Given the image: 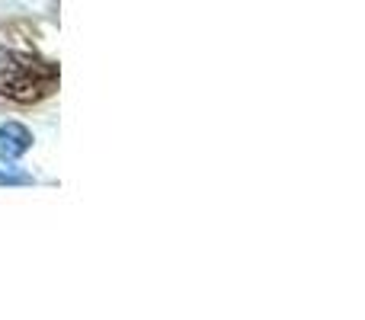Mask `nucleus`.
Returning a JSON list of instances; mask_svg holds the SVG:
<instances>
[{
  "label": "nucleus",
  "instance_id": "f257e3e1",
  "mask_svg": "<svg viewBox=\"0 0 365 320\" xmlns=\"http://www.w3.org/2000/svg\"><path fill=\"white\" fill-rule=\"evenodd\" d=\"M36 135L23 122H0V163L13 170V163L32 151Z\"/></svg>",
  "mask_w": 365,
  "mask_h": 320
},
{
  "label": "nucleus",
  "instance_id": "f03ea898",
  "mask_svg": "<svg viewBox=\"0 0 365 320\" xmlns=\"http://www.w3.org/2000/svg\"><path fill=\"white\" fill-rule=\"evenodd\" d=\"M23 182H29V176L13 173L10 167H0V186H23Z\"/></svg>",
  "mask_w": 365,
  "mask_h": 320
}]
</instances>
